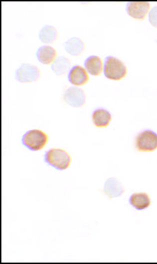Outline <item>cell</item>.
<instances>
[{
    "instance_id": "cell-1",
    "label": "cell",
    "mask_w": 157,
    "mask_h": 264,
    "mask_svg": "<svg viewBox=\"0 0 157 264\" xmlns=\"http://www.w3.org/2000/svg\"><path fill=\"white\" fill-rule=\"evenodd\" d=\"M126 74V66L122 60L112 56L106 58L104 64V75L106 78L118 81L124 78Z\"/></svg>"
},
{
    "instance_id": "cell-2",
    "label": "cell",
    "mask_w": 157,
    "mask_h": 264,
    "mask_svg": "<svg viewBox=\"0 0 157 264\" xmlns=\"http://www.w3.org/2000/svg\"><path fill=\"white\" fill-rule=\"evenodd\" d=\"M45 162L56 169L64 170L70 166L72 158L66 150L62 149L52 148L45 154Z\"/></svg>"
},
{
    "instance_id": "cell-3",
    "label": "cell",
    "mask_w": 157,
    "mask_h": 264,
    "mask_svg": "<svg viewBox=\"0 0 157 264\" xmlns=\"http://www.w3.org/2000/svg\"><path fill=\"white\" fill-rule=\"evenodd\" d=\"M48 138V135L42 130H30L24 135L22 142L28 148L37 152L45 147Z\"/></svg>"
},
{
    "instance_id": "cell-4",
    "label": "cell",
    "mask_w": 157,
    "mask_h": 264,
    "mask_svg": "<svg viewBox=\"0 0 157 264\" xmlns=\"http://www.w3.org/2000/svg\"><path fill=\"white\" fill-rule=\"evenodd\" d=\"M135 147L138 152H154L157 149L156 134L150 130L141 132L136 136Z\"/></svg>"
},
{
    "instance_id": "cell-5",
    "label": "cell",
    "mask_w": 157,
    "mask_h": 264,
    "mask_svg": "<svg viewBox=\"0 0 157 264\" xmlns=\"http://www.w3.org/2000/svg\"><path fill=\"white\" fill-rule=\"evenodd\" d=\"M40 74L37 66L24 64L16 72V78L20 82H32L38 80Z\"/></svg>"
},
{
    "instance_id": "cell-6",
    "label": "cell",
    "mask_w": 157,
    "mask_h": 264,
    "mask_svg": "<svg viewBox=\"0 0 157 264\" xmlns=\"http://www.w3.org/2000/svg\"><path fill=\"white\" fill-rule=\"evenodd\" d=\"M64 98L68 104L74 108H80L86 103V92L80 88H70L66 90Z\"/></svg>"
},
{
    "instance_id": "cell-7",
    "label": "cell",
    "mask_w": 157,
    "mask_h": 264,
    "mask_svg": "<svg viewBox=\"0 0 157 264\" xmlns=\"http://www.w3.org/2000/svg\"><path fill=\"white\" fill-rule=\"evenodd\" d=\"M150 10V4L147 2H132L127 4L128 15L135 20H144Z\"/></svg>"
},
{
    "instance_id": "cell-8",
    "label": "cell",
    "mask_w": 157,
    "mask_h": 264,
    "mask_svg": "<svg viewBox=\"0 0 157 264\" xmlns=\"http://www.w3.org/2000/svg\"><path fill=\"white\" fill-rule=\"evenodd\" d=\"M68 80L74 86H84L89 81V76L87 70L84 68L76 66L72 68L69 72Z\"/></svg>"
},
{
    "instance_id": "cell-9",
    "label": "cell",
    "mask_w": 157,
    "mask_h": 264,
    "mask_svg": "<svg viewBox=\"0 0 157 264\" xmlns=\"http://www.w3.org/2000/svg\"><path fill=\"white\" fill-rule=\"evenodd\" d=\"M104 192L110 198H117L123 194L124 188L120 182L112 178L106 180Z\"/></svg>"
},
{
    "instance_id": "cell-10",
    "label": "cell",
    "mask_w": 157,
    "mask_h": 264,
    "mask_svg": "<svg viewBox=\"0 0 157 264\" xmlns=\"http://www.w3.org/2000/svg\"><path fill=\"white\" fill-rule=\"evenodd\" d=\"M56 56V48L50 46L40 47L37 52V58L42 64L50 65L54 62Z\"/></svg>"
},
{
    "instance_id": "cell-11",
    "label": "cell",
    "mask_w": 157,
    "mask_h": 264,
    "mask_svg": "<svg viewBox=\"0 0 157 264\" xmlns=\"http://www.w3.org/2000/svg\"><path fill=\"white\" fill-rule=\"evenodd\" d=\"M92 119L96 126L98 128H105L108 126L112 120V116L108 110L98 109L92 113Z\"/></svg>"
},
{
    "instance_id": "cell-12",
    "label": "cell",
    "mask_w": 157,
    "mask_h": 264,
    "mask_svg": "<svg viewBox=\"0 0 157 264\" xmlns=\"http://www.w3.org/2000/svg\"><path fill=\"white\" fill-rule=\"evenodd\" d=\"M84 66L88 72L94 76H100L103 72V62L100 56L94 55L89 56L86 59Z\"/></svg>"
},
{
    "instance_id": "cell-13",
    "label": "cell",
    "mask_w": 157,
    "mask_h": 264,
    "mask_svg": "<svg viewBox=\"0 0 157 264\" xmlns=\"http://www.w3.org/2000/svg\"><path fill=\"white\" fill-rule=\"evenodd\" d=\"M64 48L68 54L78 56L84 52L86 46L84 42L78 38H72L66 42Z\"/></svg>"
},
{
    "instance_id": "cell-14",
    "label": "cell",
    "mask_w": 157,
    "mask_h": 264,
    "mask_svg": "<svg viewBox=\"0 0 157 264\" xmlns=\"http://www.w3.org/2000/svg\"><path fill=\"white\" fill-rule=\"evenodd\" d=\"M130 204L136 210H144L150 206V198L146 193H134L130 200Z\"/></svg>"
},
{
    "instance_id": "cell-15",
    "label": "cell",
    "mask_w": 157,
    "mask_h": 264,
    "mask_svg": "<svg viewBox=\"0 0 157 264\" xmlns=\"http://www.w3.org/2000/svg\"><path fill=\"white\" fill-rule=\"evenodd\" d=\"M70 68V60L68 59L65 56H59V58H56L52 65V70L59 76L67 74Z\"/></svg>"
},
{
    "instance_id": "cell-16",
    "label": "cell",
    "mask_w": 157,
    "mask_h": 264,
    "mask_svg": "<svg viewBox=\"0 0 157 264\" xmlns=\"http://www.w3.org/2000/svg\"><path fill=\"white\" fill-rule=\"evenodd\" d=\"M58 37V31L54 26H45L39 33L40 40L44 44L54 43Z\"/></svg>"
},
{
    "instance_id": "cell-17",
    "label": "cell",
    "mask_w": 157,
    "mask_h": 264,
    "mask_svg": "<svg viewBox=\"0 0 157 264\" xmlns=\"http://www.w3.org/2000/svg\"><path fill=\"white\" fill-rule=\"evenodd\" d=\"M149 21L152 26L157 28V6L150 10L149 14Z\"/></svg>"
}]
</instances>
